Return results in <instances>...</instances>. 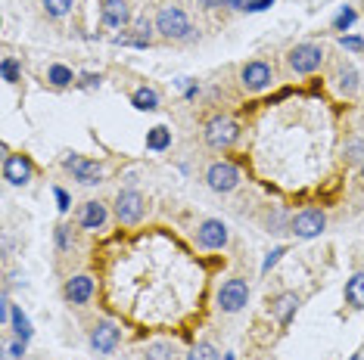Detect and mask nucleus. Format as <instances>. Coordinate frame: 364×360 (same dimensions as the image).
Wrapping results in <instances>:
<instances>
[{"mask_svg": "<svg viewBox=\"0 0 364 360\" xmlns=\"http://www.w3.org/2000/svg\"><path fill=\"white\" fill-rule=\"evenodd\" d=\"M156 31L162 34V38H169V40H184L193 28H190V19L184 10L178 7H162L159 16H156Z\"/></svg>", "mask_w": 364, "mask_h": 360, "instance_id": "obj_1", "label": "nucleus"}, {"mask_svg": "<svg viewBox=\"0 0 364 360\" xmlns=\"http://www.w3.org/2000/svg\"><path fill=\"white\" fill-rule=\"evenodd\" d=\"M236 140H240V125H236L234 118L218 115V118H212L209 125H206V143H209L212 149H228V146H234Z\"/></svg>", "mask_w": 364, "mask_h": 360, "instance_id": "obj_2", "label": "nucleus"}, {"mask_svg": "<svg viewBox=\"0 0 364 360\" xmlns=\"http://www.w3.org/2000/svg\"><path fill=\"white\" fill-rule=\"evenodd\" d=\"M143 211H147V202H143V196L137 190H121L115 196V218L121 224H137L143 218Z\"/></svg>", "mask_w": 364, "mask_h": 360, "instance_id": "obj_3", "label": "nucleus"}, {"mask_svg": "<svg viewBox=\"0 0 364 360\" xmlns=\"http://www.w3.org/2000/svg\"><path fill=\"white\" fill-rule=\"evenodd\" d=\"M290 68L299 75H311L315 68H321L324 62V50L317 47V44H296V47L290 50Z\"/></svg>", "mask_w": 364, "mask_h": 360, "instance_id": "obj_4", "label": "nucleus"}, {"mask_svg": "<svg viewBox=\"0 0 364 360\" xmlns=\"http://www.w3.org/2000/svg\"><path fill=\"white\" fill-rule=\"evenodd\" d=\"M324 227H327V218H324V211H317V208L299 211L290 224V230L299 236V240H315V236L324 233Z\"/></svg>", "mask_w": 364, "mask_h": 360, "instance_id": "obj_5", "label": "nucleus"}, {"mask_svg": "<svg viewBox=\"0 0 364 360\" xmlns=\"http://www.w3.org/2000/svg\"><path fill=\"white\" fill-rule=\"evenodd\" d=\"M62 168H66L78 183H84V187H94V183L103 180V168L90 159H81V155H66V159H62Z\"/></svg>", "mask_w": 364, "mask_h": 360, "instance_id": "obj_6", "label": "nucleus"}, {"mask_svg": "<svg viewBox=\"0 0 364 360\" xmlns=\"http://www.w3.org/2000/svg\"><path fill=\"white\" fill-rule=\"evenodd\" d=\"M246 301H250V286H246L243 280H236V277L218 289V305H221V311H228V313L243 311Z\"/></svg>", "mask_w": 364, "mask_h": 360, "instance_id": "obj_7", "label": "nucleus"}, {"mask_svg": "<svg viewBox=\"0 0 364 360\" xmlns=\"http://www.w3.org/2000/svg\"><path fill=\"white\" fill-rule=\"evenodd\" d=\"M206 183H209V190H215V193H230V190L240 183V171H236L230 162H215V165H209V171H206Z\"/></svg>", "mask_w": 364, "mask_h": 360, "instance_id": "obj_8", "label": "nucleus"}, {"mask_svg": "<svg viewBox=\"0 0 364 360\" xmlns=\"http://www.w3.org/2000/svg\"><path fill=\"white\" fill-rule=\"evenodd\" d=\"M119 342H121V329L112 320H100L90 329V348L97 354H112L119 348Z\"/></svg>", "mask_w": 364, "mask_h": 360, "instance_id": "obj_9", "label": "nucleus"}, {"mask_svg": "<svg viewBox=\"0 0 364 360\" xmlns=\"http://www.w3.org/2000/svg\"><path fill=\"white\" fill-rule=\"evenodd\" d=\"M196 240H199L202 248H224L228 246V224L224 220H202L199 230H196Z\"/></svg>", "mask_w": 364, "mask_h": 360, "instance_id": "obj_10", "label": "nucleus"}, {"mask_svg": "<svg viewBox=\"0 0 364 360\" xmlns=\"http://www.w3.org/2000/svg\"><path fill=\"white\" fill-rule=\"evenodd\" d=\"M240 81L246 90H252V94H258V90H265V87L271 84V66L262 60L256 62H246V66L240 68Z\"/></svg>", "mask_w": 364, "mask_h": 360, "instance_id": "obj_11", "label": "nucleus"}, {"mask_svg": "<svg viewBox=\"0 0 364 360\" xmlns=\"http://www.w3.org/2000/svg\"><path fill=\"white\" fill-rule=\"evenodd\" d=\"M32 162H28V155H7V162H3V177L13 183V187H25L28 180H32Z\"/></svg>", "mask_w": 364, "mask_h": 360, "instance_id": "obj_12", "label": "nucleus"}, {"mask_svg": "<svg viewBox=\"0 0 364 360\" xmlns=\"http://www.w3.org/2000/svg\"><path fill=\"white\" fill-rule=\"evenodd\" d=\"M100 16L109 28H125L131 22V13H128V3H125V0H103Z\"/></svg>", "mask_w": 364, "mask_h": 360, "instance_id": "obj_13", "label": "nucleus"}, {"mask_svg": "<svg viewBox=\"0 0 364 360\" xmlns=\"http://www.w3.org/2000/svg\"><path fill=\"white\" fill-rule=\"evenodd\" d=\"M90 295H94V280H90V277L81 274L66 283V298L72 301V305H84V301H90Z\"/></svg>", "mask_w": 364, "mask_h": 360, "instance_id": "obj_14", "label": "nucleus"}, {"mask_svg": "<svg viewBox=\"0 0 364 360\" xmlns=\"http://www.w3.org/2000/svg\"><path fill=\"white\" fill-rule=\"evenodd\" d=\"M296 307H299V295L296 292H283V295H277V298L271 301V313H274L280 323H290L293 313H296Z\"/></svg>", "mask_w": 364, "mask_h": 360, "instance_id": "obj_15", "label": "nucleus"}, {"mask_svg": "<svg viewBox=\"0 0 364 360\" xmlns=\"http://www.w3.org/2000/svg\"><path fill=\"white\" fill-rule=\"evenodd\" d=\"M103 224H106V205L103 202H84V208H81V227L100 230Z\"/></svg>", "mask_w": 364, "mask_h": 360, "instance_id": "obj_16", "label": "nucleus"}, {"mask_svg": "<svg viewBox=\"0 0 364 360\" xmlns=\"http://www.w3.org/2000/svg\"><path fill=\"white\" fill-rule=\"evenodd\" d=\"M345 301H349L355 311L364 307V274H355L349 283H345Z\"/></svg>", "mask_w": 364, "mask_h": 360, "instance_id": "obj_17", "label": "nucleus"}, {"mask_svg": "<svg viewBox=\"0 0 364 360\" xmlns=\"http://www.w3.org/2000/svg\"><path fill=\"white\" fill-rule=\"evenodd\" d=\"M143 360H178V348L171 342H156L143 348Z\"/></svg>", "mask_w": 364, "mask_h": 360, "instance_id": "obj_18", "label": "nucleus"}, {"mask_svg": "<svg viewBox=\"0 0 364 360\" xmlns=\"http://www.w3.org/2000/svg\"><path fill=\"white\" fill-rule=\"evenodd\" d=\"M131 103H134L141 112H153V109H159V94H156L153 87H141V90H134Z\"/></svg>", "mask_w": 364, "mask_h": 360, "instance_id": "obj_19", "label": "nucleus"}, {"mask_svg": "<svg viewBox=\"0 0 364 360\" xmlns=\"http://www.w3.org/2000/svg\"><path fill=\"white\" fill-rule=\"evenodd\" d=\"M171 146V131L169 127H153V131L147 133V149H156V153H162V149Z\"/></svg>", "mask_w": 364, "mask_h": 360, "instance_id": "obj_20", "label": "nucleus"}, {"mask_svg": "<svg viewBox=\"0 0 364 360\" xmlns=\"http://www.w3.org/2000/svg\"><path fill=\"white\" fill-rule=\"evenodd\" d=\"M47 81L53 87H69L75 81V75H72V68H66V66H60V62H56V66L47 68Z\"/></svg>", "mask_w": 364, "mask_h": 360, "instance_id": "obj_21", "label": "nucleus"}, {"mask_svg": "<svg viewBox=\"0 0 364 360\" xmlns=\"http://www.w3.org/2000/svg\"><path fill=\"white\" fill-rule=\"evenodd\" d=\"M13 329H16V335H19L22 342H28L32 339V323H28V317L25 313H22V307H13Z\"/></svg>", "mask_w": 364, "mask_h": 360, "instance_id": "obj_22", "label": "nucleus"}, {"mask_svg": "<svg viewBox=\"0 0 364 360\" xmlns=\"http://www.w3.org/2000/svg\"><path fill=\"white\" fill-rule=\"evenodd\" d=\"M339 90H343V94H355L358 90V72L352 66L339 68Z\"/></svg>", "mask_w": 364, "mask_h": 360, "instance_id": "obj_23", "label": "nucleus"}, {"mask_svg": "<svg viewBox=\"0 0 364 360\" xmlns=\"http://www.w3.org/2000/svg\"><path fill=\"white\" fill-rule=\"evenodd\" d=\"M187 360H218V351H215V345H209V342H199V345L187 354Z\"/></svg>", "mask_w": 364, "mask_h": 360, "instance_id": "obj_24", "label": "nucleus"}, {"mask_svg": "<svg viewBox=\"0 0 364 360\" xmlns=\"http://www.w3.org/2000/svg\"><path fill=\"white\" fill-rule=\"evenodd\" d=\"M56 246H60V252H72V246H75L72 227H66V224H60V227H56Z\"/></svg>", "mask_w": 364, "mask_h": 360, "instance_id": "obj_25", "label": "nucleus"}, {"mask_svg": "<svg viewBox=\"0 0 364 360\" xmlns=\"http://www.w3.org/2000/svg\"><path fill=\"white\" fill-rule=\"evenodd\" d=\"M345 159H349L352 165H364V140H352L349 146H345Z\"/></svg>", "mask_w": 364, "mask_h": 360, "instance_id": "obj_26", "label": "nucleus"}, {"mask_svg": "<svg viewBox=\"0 0 364 360\" xmlns=\"http://www.w3.org/2000/svg\"><path fill=\"white\" fill-rule=\"evenodd\" d=\"M75 0H44V10H47L50 16H66L69 10H72Z\"/></svg>", "mask_w": 364, "mask_h": 360, "instance_id": "obj_27", "label": "nucleus"}, {"mask_svg": "<svg viewBox=\"0 0 364 360\" xmlns=\"http://www.w3.org/2000/svg\"><path fill=\"white\" fill-rule=\"evenodd\" d=\"M0 68H3V81H10V84H16V81H19V66H16V60H10V56H7Z\"/></svg>", "mask_w": 364, "mask_h": 360, "instance_id": "obj_28", "label": "nucleus"}, {"mask_svg": "<svg viewBox=\"0 0 364 360\" xmlns=\"http://www.w3.org/2000/svg\"><path fill=\"white\" fill-rule=\"evenodd\" d=\"M352 22H355V10H349V7H345L343 13L337 16V22H333V25H337V31H345V28H349Z\"/></svg>", "mask_w": 364, "mask_h": 360, "instance_id": "obj_29", "label": "nucleus"}, {"mask_svg": "<svg viewBox=\"0 0 364 360\" xmlns=\"http://www.w3.org/2000/svg\"><path fill=\"white\" fill-rule=\"evenodd\" d=\"M22 354H25V342L16 339L7 345V360H22Z\"/></svg>", "mask_w": 364, "mask_h": 360, "instance_id": "obj_30", "label": "nucleus"}, {"mask_svg": "<svg viewBox=\"0 0 364 360\" xmlns=\"http://www.w3.org/2000/svg\"><path fill=\"white\" fill-rule=\"evenodd\" d=\"M280 255H287V248H271V252H268V258H265V264H262V274H268V270H271V267H274L277 264V261H280Z\"/></svg>", "mask_w": 364, "mask_h": 360, "instance_id": "obj_31", "label": "nucleus"}, {"mask_svg": "<svg viewBox=\"0 0 364 360\" xmlns=\"http://www.w3.org/2000/svg\"><path fill=\"white\" fill-rule=\"evenodd\" d=\"M53 193H56V202H60V211H69V205H72V202H69V193H66V190L56 187Z\"/></svg>", "mask_w": 364, "mask_h": 360, "instance_id": "obj_32", "label": "nucleus"}, {"mask_svg": "<svg viewBox=\"0 0 364 360\" xmlns=\"http://www.w3.org/2000/svg\"><path fill=\"white\" fill-rule=\"evenodd\" d=\"M339 44H343L345 50H361V47H364V40H361V38H343Z\"/></svg>", "mask_w": 364, "mask_h": 360, "instance_id": "obj_33", "label": "nucleus"}, {"mask_svg": "<svg viewBox=\"0 0 364 360\" xmlns=\"http://www.w3.org/2000/svg\"><path fill=\"white\" fill-rule=\"evenodd\" d=\"M271 3H274V0H252V3H250V13H258V10H268Z\"/></svg>", "mask_w": 364, "mask_h": 360, "instance_id": "obj_34", "label": "nucleus"}, {"mask_svg": "<svg viewBox=\"0 0 364 360\" xmlns=\"http://www.w3.org/2000/svg\"><path fill=\"white\" fill-rule=\"evenodd\" d=\"M250 3L252 0H228V7H234V10H250Z\"/></svg>", "mask_w": 364, "mask_h": 360, "instance_id": "obj_35", "label": "nucleus"}, {"mask_svg": "<svg viewBox=\"0 0 364 360\" xmlns=\"http://www.w3.org/2000/svg\"><path fill=\"white\" fill-rule=\"evenodd\" d=\"M81 84H84V87H94V84H100V75H84V78H81Z\"/></svg>", "mask_w": 364, "mask_h": 360, "instance_id": "obj_36", "label": "nucleus"}, {"mask_svg": "<svg viewBox=\"0 0 364 360\" xmlns=\"http://www.w3.org/2000/svg\"><path fill=\"white\" fill-rule=\"evenodd\" d=\"M221 3H228V0H202V7H221Z\"/></svg>", "mask_w": 364, "mask_h": 360, "instance_id": "obj_37", "label": "nucleus"}, {"mask_svg": "<svg viewBox=\"0 0 364 360\" xmlns=\"http://www.w3.org/2000/svg\"><path fill=\"white\" fill-rule=\"evenodd\" d=\"M352 360H364V354H355V357H352Z\"/></svg>", "mask_w": 364, "mask_h": 360, "instance_id": "obj_38", "label": "nucleus"}, {"mask_svg": "<svg viewBox=\"0 0 364 360\" xmlns=\"http://www.w3.org/2000/svg\"><path fill=\"white\" fill-rule=\"evenodd\" d=\"M361 177H364V168H361Z\"/></svg>", "mask_w": 364, "mask_h": 360, "instance_id": "obj_39", "label": "nucleus"}]
</instances>
